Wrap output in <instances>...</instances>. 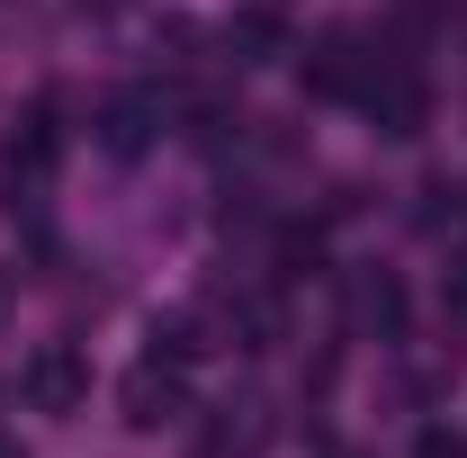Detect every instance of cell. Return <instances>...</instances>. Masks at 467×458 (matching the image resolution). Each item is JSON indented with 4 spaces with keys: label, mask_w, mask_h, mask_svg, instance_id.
Returning <instances> with one entry per match:
<instances>
[{
    "label": "cell",
    "mask_w": 467,
    "mask_h": 458,
    "mask_svg": "<svg viewBox=\"0 0 467 458\" xmlns=\"http://www.w3.org/2000/svg\"><path fill=\"white\" fill-rule=\"evenodd\" d=\"M0 458H27V450H18V441H0Z\"/></svg>",
    "instance_id": "cell-12"
},
{
    "label": "cell",
    "mask_w": 467,
    "mask_h": 458,
    "mask_svg": "<svg viewBox=\"0 0 467 458\" xmlns=\"http://www.w3.org/2000/svg\"><path fill=\"white\" fill-rule=\"evenodd\" d=\"M225 55L234 63H279V55H288V18H279L270 0L234 9V18H225Z\"/></svg>",
    "instance_id": "cell-9"
},
{
    "label": "cell",
    "mask_w": 467,
    "mask_h": 458,
    "mask_svg": "<svg viewBox=\"0 0 467 458\" xmlns=\"http://www.w3.org/2000/svg\"><path fill=\"white\" fill-rule=\"evenodd\" d=\"M450 306L467 315V243H459V261H450Z\"/></svg>",
    "instance_id": "cell-11"
},
{
    "label": "cell",
    "mask_w": 467,
    "mask_h": 458,
    "mask_svg": "<svg viewBox=\"0 0 467 458\" xmlns=\"http://www.w3.org/2000/svg\"><path fill=\"white\" fill-rule=\"evenodd\" d=\"M18 396L36 404V413H55V422H72L81 404H90V359L72 342H46L27 369H18Z\"/></svg>",
    "instance_id": "cell-4"
},
{
    "label": "cell",
    "mask_w": 467,
    "mask_h": 458,
    "mask_svg": "<svg viewBox=\"0 0 467 458\" xmlns=\"http://www.w3.org/2000/svg\"><path fill=\"white\" fill-rule=\"evenodd\" d=\"M162 126H171V99H162V90H109V99H99V117H90V135L109 144L117 162L153 153V144H162Z\"/></svg>",
    "instance_id": "cell-1"
},
{
    "label": "cell",
    "mask_w": 467,
    "mask_h": 458,
    "mask_svg": "<svg viewBox=\"0 0 467 458\" xmlns=\"http://www.w3.org/2000/svg\"><path fill=\"white\" fill-rule=\"evenodd\" d=\"M296 72H306V90H315V99H359V90H368V72H378V55H368V36H359V27H324V36L306 46Z\"/></svg>",
    "instance_id": "cell-2"
},
{
    "label": "cell",
    "mask_w": 467,
    "mask_h": 458,
    "mask_svg": "<svg viewBox=\"0 0 467 458\" xmlns=\"http://www.w3.org/2000/svg\"><path fill=\"white\" fill-rule=\"evenodd\" d=\"M359 109H368L378 135H396V144H405V135L431 126V90H422V72H413V63H387V55H378L368 90H359Z\"/></svg>",
    "instance_id": "cell-3"
},
{
    "label": "cell",
    "mask_w": 467,
    "mask_h": 458,
    "mask_svg": "<svg viewBox=\"0 0 467 458\" xmlns=\"http://www.w3.org/2000/svg\"><path fill=\"white\" fill-rule=\"evenodd\" d=\"M207 342H216L207 306H171V315H153V333H144V359H171V369H189V359H207Z\"/></svg>",
    "instance_id": "cell-8"
},
{
    "label": "cell",
    "mask_w": 467,
    "mask_h": 458,
    "mask_svg": "<svg viewBox=\"0 0 467 458\" xmlns=\"http://www.w3.org/2000/svg\"><path fill=\"white\" fill-rule=\"evenodd\" d=\"M342 315L359 342H405V279L396 270H350L342 279Z\"/></svg>",
    "instance_id": "cell-7"
},
{
    "label": "cell",
    "mask_w": 467,
    "mask_h": 458,
    "mask_svg": "<svg viewBox=\"0 0 467 458\" xmlns=\"http://www.w3.org/2000/svg\"><path fill=\"white\" fill-rule=\"evenodd\" d=\"M279 441V413H270V396H225V404H207V432H198V458H261Z\"/></svg>",
    "instance_id": "cell-5"
},
{
    "label": "cell",
    "mask_w": 467,
    "mask_h": 458,
    "mask_svg": "<svg viewBox=\"0 0 467 458\" xmlns=\"http://www.w3.org/2000/svg\"><path fill=\"white\" fill-rule=\"evenodd\" d=\"M413 458H467V432H450V422H422V432H413Z\"/></svg>",
    "instance_id": "cell-10"
},
{
    "label": "cell",
    "mask_w": 467,
    "mask_h": 458,
    "mask_svg": "<svg viewBox=\"0 0 467 458\" xmlns=\"http://www.w3.org/2000/svg\"><path fill=\"white\" fill-rule=\"evenodd\" d=\"M189 369H171V359H135L126 378H117V404H126V422L135 432H171V422H189V387H180Z\"/></svg>",
    "instance_id": "cell-6"
}]
</instances>
